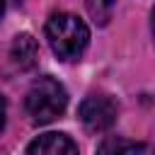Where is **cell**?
<instances>
[{"instance_id":"6da1fadb","label":"cell","mask_w":155,"mask_h":155,"mask_svg":"<svg viewBox=\"0 0 155 155\" xmlns=\"http://www.w3.org/2000/svg\"><path fill=\"white\" fill-rule=\"evenodd\" d=\"M46 39L61 61H78L90 44V29L78 15L56 12L46 22Z\"/></svg>"},{"instance_id":"7a4b0ae2","label":"cell","mask_w":155,"mask_h":155,"mask_svg":"<svg viewBox=\"0 0 155 155\" xmlns=\"http://www.w3.org/2000/svg\"><path fill=\"white\" fill-rule=\"evenodd\" d=\"M65 107H68V92L51 75L39 78L27 92V114L31 116L34 124H48L58 119L65 111Z\"/></svg>"},{"instance_id":"3957f363","label":"cell","mask_w":155,"mask_h":155,"mask_svg":"<svg viewBox=\"0 0 155 155\" xmlns=\"http://www.w3.org/2000/svg\"><path fill=\"white\" fill-rule=\"evenodd\" d=\"M116 102L109 97V94H87L82 102H80V109H78V116L80 121L85 124L87 131L97 133V131H107L114 121H116Z\"/></svg>"},{"instance_id":"277c9868","label":"cell","mask_w":155,"mask_h":155,"mask_svg":"<svg viewBox=\"0 0 155 155\" xmlns=\"http://www.w3.org/2000/svg\"><path fill=\"white\" fill-rule=\"evenodd\" d=\"M27 155H78V145L65 133H44L29 143Z\"/></svg>"},{"instance_id":"5b68a950","label":"cell","mask_w":155,"mask_h":155,"mask_svg":"<svg viewBox=\"0 0 155 155\" xmlns=\"http://www.w3.org/2000/svg\"><path fill=\"white\" fill-rule=\"evenodd\" d=\"M36 56H39L36 39L31 34H17L15 41H12V48H10V58H12L15 68L17 70H29L36 63Z\"/></svg>"},{"instance_id":"8992f818","label":"cell","mask_w":155,"mask_h":155,"mask_svg":"<svg viewBox=\"0 0 155 155\" xmlns=\"http://www.w3.org/2000/svg\"><path fill=\"white\" fill-rule=\"evenodd\" d=\"M97 155H143V143L119 138V136H109L99 143Z\"/></svg>"},{"instance_id":"52a82bcc","label":"cell","mask_w":155,"mask_h":155,"mask_svg":"<svg viewBox=\"0 0 155 155\" xmlns=\"http://www.w3.org/2000/svg\"><path fill=\"white\" fill-rule=\"evenodd\" d=\"M114 7H116V0H87V12L94 19V24H99V27L109 24Z\"/></svg>"},{"instance_id":"ba28073f","label":"cell","mask_w":155,"mask_h":155,"mask_svg":"<svg viewBox=\"0 0 155 155\" xmlns=\"http://www.w3.org/2000/svg\"><path fill=\"white\" fill-rule=\"evenodd\" d=\"M5 119H7V104H5V97L0 94V133L5 128Z\"/></svg>"},{"instance_id":"9c48e42d","label":"cell","mask_w":155,"mask_h":155,"mask_svg":"<svg viewBox=\"0 0 155 155\" xmlns=\"http://www.w3.org/2000/svg\"><path fill=\"white\" fill-rule=\"evenodd\" d=\"M2 12H5V0H0V19H2Z\"/></svg>"},{"instance_id":"30bf717a","label":"cell","mask_w":155,"mask_h":155,"mask_svg":"<svg viewBox=\"0 0 155 155\" xmlns=\"http://www.w3.org/2000/svg\"><path fill=\"white\" fill-rule=\"evenodd\" d=\"M153 34H155V10H153Z\"/></svg>"}]
</instances>
